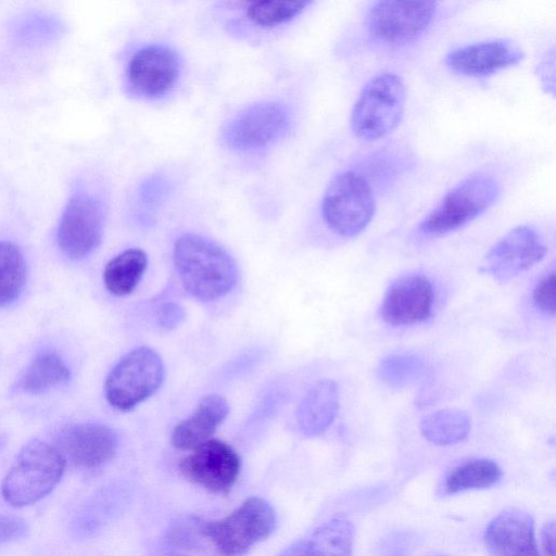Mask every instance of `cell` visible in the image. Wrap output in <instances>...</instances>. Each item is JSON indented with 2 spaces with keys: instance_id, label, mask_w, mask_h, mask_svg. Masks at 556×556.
Instances as JSON below:
<instances>
[{
  "instance_id": "1",
  "label": "cell",
  "mask_w": 556,
  "mask_h": 556,
  "mask_svg": "<svg viewBox=\"0 0 556 556\" xmlns=\"http://www.w3.org/2000/svg\"><path fill=\"white\" fill-rule=\"evenodd\" d=\"M174 265L185 290L201 301L224 296L238 278L231 255L218 243L195 233L177 238Z\"/></svg>"
},
{
  "instance_id": "2",
  "label": "cell",
  "mask_w": 556,
  "mask_h": 556,
  "mask_svg": "<svg viewBox=\"0 0 556 556\" xmlns=\"http://www.w3.org/2000/svg\"><path fill=\"white\" fill-rule=\"evenodd\" d=\"M406 105V86L393 72H381L362 87L350 113L352 134L364 142L390 136L401 124Z\"/></svg>"
},
{
  "instance_id": "3",
  "label": "cell",
  "mask_w": 556,
  "mask_h": 556,
  "mask_svg": "<svg viewBox=\"0 0 556 556\" xmlns=\"http://www.w3.org/2000/svg\"><path fill=\"white\" fill-rule=\"evenodd\" d=\"M65 467L60 450L39 439L28 441L2 480L3 500L18 508L39 502L58 485Z\"/></svg>"
},
{
  "instance_id": "4",
  "label": "cell",
  "mask_w": 556,
  "mask_h": 556,
  "mask_svg": "<svg viewBox=\"0 0 556 556\" xmlns=\"http://www.w3.org/2000/svg\"><path fill=\"white\" fill-rule=\"evenodd\" d=\"M500 193V182L492 175L471 174L444 193L418 224L417 232L438 238L456 231L486 212Z\"/></svg>"
},
{
  "instance_id": "5",
  "label": "cell",
  "mask_w": 556,
  "mask_h": 556,
  "mask_svg": "<svg viewBox=\"0 0 556 556\" xmlns=\"http://www.w3.org/2000/svg\"><path fill=\"white\" fill-rule=\"evenodd\" d=\"M376 197L368 179L358 170L339 172L321 199V216L327 227L344 238L362 233L376 213Z\"/></svg>"
},
{
  "instance_id": "6",
  "label": "cell",
  "mask_w": 556,
  "mask_h": 556,
  "mask_svg": "<svg viewBox=\"0 0 556 556\" xmlns=\"http://www.w3.org/2000/svg\"><path fill=\"white\" fill-rule=\"evenodd\" d=\"M277 516L271 504L260 496L244 500L229 515L218 520H203V536L223 556H241L267 539L276 529Z\"/></svg>"
},
{
  "instance_id": "7",
  "label": "cell",
  "mask_w": 556,
  "mask_h": 556,
  "mask_svg": "<svg viewBox=\"0 0 556 556\" xmlns=\"http://www.w3.org/2000/svg\"><path fill=\"white\" fill-rule=\"evenodd\" d=\"M438 5L435 1H376L366 11L364 29L378 45L406 47L427 33L437 16Z\"/></svg>"
},
{
  "instance_id": "8",
  "label": "cell",
  "mask_w": 556,
  "mask_h": 556,
  "mask_svg": "<svg viewBox=\"0 0 556 556\" xmlns=\"http://www.w3.org/2000/svg\"><path fill=\"white\" fill-rule=\"evenodd\" d=\"M164 379L161 356L151 348L140 346L125 354L109 372L106 401L118 410H130L153 395Z\"/></svg>"
},
{
  "instance_id": "9",
  "label": "cell",
  "mask_w": 556,
  "mask_h": 556,
  "mask_svg": "<svg viewBox=\"0 0 556 556\" xmlns=\"http://www.w3.org/2000/svg\"><path fill=\"white\" fill-rule=\"evenodd\" d=\"M105 224L102 201L87 190L74 191L56 227V243L71 260H83L100 244Z\"/></svg>"
},
{
  "instance_id": "10",
  "label": "cell",
  "mask_w": 556,
  "mask_h": 556,
  "mask_svg": "<svg viewBox=\"0 0 556 556\" xmlns=\"http://www.w3.org/2000/svg\"><path fill=\"white\" fill-rule=\"evenodd\" d=\"M290 125V112L285 105L274 101L258 102L230 118L222 129V139L231 150L256 151L282 139Z\"/></svg>"
},
{
  "instance_id": "11",
  "label": "cell",
  "mask_w": 556,
  "mask_h": 556,
  "mask_svg": "<svg viewBox=\"0 0 556 556\" xmlns=\"http://www.w3.org/2000/svg\"><path fill=\"white\" fill-rule=\"evenodd\" d=\"M181 70V59L176 50L166 45H147L127 62L126 87L138 98L160 99L176 86Z\"/></svg>"
},
{
  "instance_id": "12",
  "label": "cell",
  "mask_w": 556,
  "mask_h": 556,
  "mask_svg": "<svg viewBox=\"0 0 556 556\" xmlns=\"http://www.w3.org/2000/svg\"><path fill=\"white\" fill-rule=\"evenodd\" d=\"M241 460L225 441L210 439L184 457L178 469L190 482L216 494H227L240 473Z\"/></svg>"
},
{
  "instance_id": "13",
  "label": "cell",
  "mask_w": 556,
  "mask_h": 556,
  "mask_svg": "<svg viewBox=\"0 0 556 556\" xmlns=\"http://www.w3.org/2000/svg\"><path fill=\"white\" fill-rule=\"evenodd\" d=\"M547 248L538 231L520 225L504 235L486 253L480 270L506 282L530 269L546 254Z\"/></svg>"
},
{
  "instance_id": "14",
  "label": "cell",
  "mask_w": 556,
  "mask_h": 556,
  "mask_svg": "<svg viewBox=\"0 0 556 556\" xmlns=\"http://www.w3.org/2000/svg\"><path fill=\"white\" fill-rule=\"evenodd\" d=\"M525 58L521 47L509 38L472 42L450 50L444 65L455 74L467 77H488L515 66Z\"/></svg>"
},
{
  "instance_id": "15",
  "label": "cell",
  "mask_w": 556,
  "mask_h": 556,
  "mask_svg": "<svg viewBox=\"0 0 556 556\" xmlns=\"http://www.w3.org/2000/svg\"><path fill=\"white\" fill-rule=\"evenodd\" d=\"M432 305L431 281L420 274L407 275L389 287L381 303L380 315L390 326H412L428 319Z\"/></svg>"
},
{
  "instance_id": "16",
  "label": "cell",
  "mask_w": 556,
  "mask_h": 556,
  "mask_svg": "<svg viewBox=\"0 0 556 556\" xmlns=\"http://www.w3.org/2000/svg\"><path fill=\"white\" fill-rule=\"evenodd\" d=\"M62 455L81 469H98L111 462L118 448L117 433L97 422L76 424L58 439Z\"/></svg>"
},
{
  "instance_id": "17",
  "label": "cell",
  "mask_w": 556,
  "mask_h": 556,
  "mask_svg": "<svg viewBox=\"0 0 556 556\" xmlns=\"http://www.w3.org/2000/svg\"><path fill=\"white\" fill-rule=\"evenodd\" d=\"M484 541L492 556H539L533 520L520 509L500 513L485 529Z\"/></svg>"
},
{
  "instance_id": "18",
  "label": "cell",
  "mask_w": 556,
  "mask_h": 556,
  "mask_svg": "<svg viewBox=\"0 0 556 556\" xmlns=\"http://www.w3.org/2000/svg\"><path fill=\"white\" fill-rule=\"evenodd\" d=\"M229 413L227 400L218 394L201 399L193 413L178 422L170 442L178 450H193L210 440Z\"/></svg>"
},
{
  "instance_id": "19",
  "label": "cell",
  "mask_w": 556,
  "mask_h": 556,
  "mask_svg": "<svg viewBox=\"0 0 556 556\" xmlns=\"http://www.w3.org/2000/svg\"><path fill=\"white\" fill-rule=\"evenodd\" d=\"M338 384L331 379L317 381L301 401L296 420L307 437L324 433L333 422L339 408Z\"/></svg>"
},
{
  "instance_id": "20",
  "label": "cell",
  "mask_w": 556,
  "mask_h": 556,
  "mask_svg": "<svg viewBox=\"0 0 556 556\" xmlns=\"http://www.w3.org/2000/svg\"><path fill=\"white\" fill-rule=\"evenodd\" d=\"M353 540V525L344 515H338L303 540V556H352Z\"/></svg>"
},
{
  "instance_id": "21",
  "label": "cell",
  "mask_w": 556,
  "mask_h": 556,
  "mask_svg": "<svg viewBox=\"0 0 556 556\" xmlns=\"http://www.w3.org/2000/svg\"><path fill=\"white\" fill-rule=\"evenodd\" d=\"M148 266L146 252L138 248L127 249L111 258L103 271L106 290L124 296L131 293L141 280Z\"/></svg>"
},
{
  "instance_id": "22",
  "label": "cell",
  "mask_w": 556,
  "mask_h": 556,
  "mask_svg": "<svg viewBox=\"0 0 556 556\" xmlns=\"http://www.w3.org/2000/svg\"><path fill=\"white\" fill-rule=\"evenodd\" d=\"M71 370L55 352H41L23 372L18 389L27 394H41L68 381Z\"/></svg>"
},
{
  "instance_id": "23",
  "label": "cell",
  "mask_w": 556,
  "mask_h": 556,
  "mask_svg": "<svg viewBox=\"0 0 556 556\" xmlns=\"http://www.w3.org/2000/svg\"><path fill=\"white\" fill-rule=\"evenodd\" d=\"M420 432L426 440L437 445L456 444L468 435L471 428L469 415L458 408H444L425 416Z\"/></svg>"
},
{
  "instance_id": "24",
  "label": "cell",
  "mask_w": 556,
  "mask_h": 556,
  "mask_svg": "<svg viewBox=\"0 0 556 556\" xmlns=\"http://www.w3.org/2000/svg\"><path fill=\"white\" fill-rule=\"evenodd\" d=\"M502 477L498 465L486 458L472 459L452 469L443 483L444 494L485 489L496 484Z\"/></svg>"
},
{
  "instance_id": "25",
  "label": "cell",
  "mask_w": 556,
  "mask_h": 556,
  "mask_svg": "<svg viewBox=\"0 0 556 556\" xmlns=\"http://www.w3.org/2000/svg\"><path fill=\"white\" fill-rule=\"evenodd\" d=\"M26 278V265L21 249L0 240V308L13 303L21 294Z\"/></svg>"
},
{
  "instance_id": "26",
  "label": "cell",
  "mask_w": 556,
  "mask_h": 556,
  "mask_svg": "<svg viewBox=\"0 0 556 556\" xmlns=\"http://www.w3.org/2000/svg\"><path fill=\"white\" fill-rule=\"evenodd\" d=\"M312 1L240 2L247 18L262 28H273L291 22L302 14Z\"/></svg>"
},
{
  "instance_id": "27",
  "label": "cell",
  "mask_w": 556,
  "mask_h": 556,
  "mask_svg": "<svg viewBox=\"0 0 556 556\" xmlns=\"http://www.w3.org/2000/svg\"><path fill=\"white\" fill-rule=\"evenodd\" d=\"M424 370L425 362L416 354H390L379 363L377 376L386 386L399 389L416 381Z\"/></svg>"
},
{
  "instance_id": "28",
  "label": "cell",
  "mask_w": 556,
  "mask_h": 556,
  "mask_svg": "<svg viewBox=\"0 0 556 556\" xmlns=\"http://www.w3.org/2000/svg\"><path fill=\"white\" fill-rule=\"evenodd\" d=\"M202 519L188 516L176 521L168 530L167 540L169 544L190 548L198 545L200 539H204L202 533Z\"/></svg>"
},
{
  "instance_id": "29",
  "label": "cell",
  "mask_w": 556,
  "mask_h": 556,
  "mask_svg": "<svg viewBox=\"0 0 556 556\" xmlns=\"http://www.w3.org/2000/svg\"><path fill=\"white\" fill-rule=\"evenodd\" d=\"M534 306L546 315L554 316L556 307L555 271L546 274L535 286L532 294Z\"/></svg>"
},
{
  "instance_id": "30",
  "label": "cell",
  "mask_w": 556,
  "mask_h": 556,
  "mask_svg": "<svg viewBox=\"0 0 556 556\" xmlns=\"http://www.w3.org/2000/svg\"><path fill=\"white\" fill-rule=\"evenodd\" d=\"M28 525L20 517L0 515V543L20 540L27 535Z\"/></svg>"
},
{
  "instance_id": "31",
  "label": "cell",
  "mask_w": 556,
  "mask_h": 556,
  "mask_svg": "<svg viewBox=\"0 0 556 556\" xmlns=\"http://www.w3.org/2000/svg\"><path fill=\"white\" fill-rule=\"evenodd\" d=\"M554 52L551 51V54L546 55L544 60L539 64L538 66V76L541 79V83L544 88H546V91L554 94Z\"/></svg>"
},
{
  "instance_id": "32",
  "label": "cell",
  "mask_w": 556,
  "mask_h": 556,
  "mask_svg": "<svg viewBox=\"0 0 556 556\" xmlns=\"http://www.w3.org/2000/svg\"><path fill=\"white\" fill-rule=\"evenodd\" d=\"M184 317V311L176 304L166 303L162 306L159 315L162 327L172 328L179 324Z\"/></svg>"
},
{
  "instance_id": "33",
  "label": "cell",
  "mask_w": 556,
  "mask_h": 556,
  "mask_svg": "<svg viewBox=\"0 0 556 556\" xmlns=\"http://www.w3.org/2000/svg\"><path fill=\"white\" fill-rule=\"evenodd\" d=\"M542 544L545 553L548 556L555 555V525L553 521L547 522L542 528Z\"/></svg>"
},
{
  "instance_id": "34",
  "label": "cell",
  "mask_w": 556,
  "mask_h": 556,
  "mask_svg": "<svg viewBox=\"0 0 556 556\" xmlns=\"http://www.w3.org/2000/svg\"><path fill=\"white\" fill-rule=\"evenodd\" d=\"M279 556H303V540L288 546Z\"/></svg>"
},
{
  "instance_id": "35",
  "label": "cell",
  "mask_w": 556,
  "mask_h": 556,
  "mask_svg": "<svg viewBox=\"0 0 556 556\" xmlns=\"http://www.w3.org/2000/svg\"><path fill=\"white\" fill-rule=\"evenodd\" d=\"M172 556H185V555H172Z\"/></svg>"
},
{
  "instance_id": "36",
  "label": "cell",
  "mask_w": 556,
  "mask_h": 556,
  "mask_svg": "<svg viewBox=\"0 0 556 556\" xmlns=\"http://www.w3.org/2000/svg\"><path fill=\"white\" fill-rule=\"evenodd\" d=\"M0 447H1V441H0Z\"/></svg>"
}]
</instances>
